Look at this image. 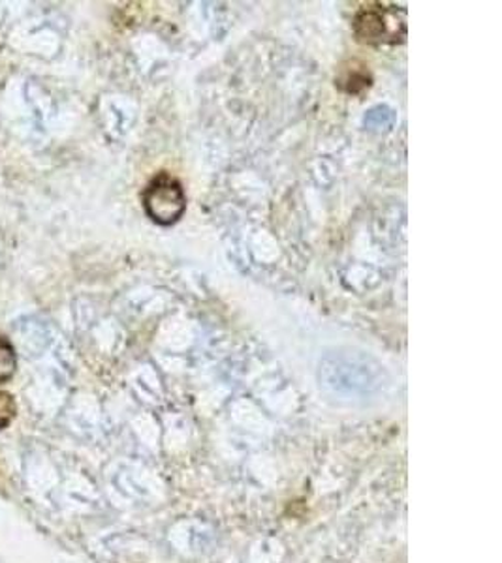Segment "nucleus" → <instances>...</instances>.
I'll list each match as a JSON object with an SVG mask.
<instances>
[{
	"label": "nucleus",
	"mask_w": 502,
	"mask_h": 563,
	"mask_svg": "<svg viewBox=\"0 0 502 563\" xmlns=\"http://www.w3.org/2000/svg\"><path fill=\"white\" fill-rule=\"evenodd\" d=\"M143 209L156 224H175L187 209L183 185L170 174L156 175L143 192Z\"/></svg>",
	"instance_id": "nucleus-1"
},
{
	"label": "nucleus",
	"mask_w": 502,
	"mask_h": 563,
	"mask_svg": "<svg viewBox=\"0 0 502 563\" xmlns=\"http://www.w3.org/2000/svg\"><path fill=\"white\" fill-rule=\"evenodd\" d=\"M405 10H397V7H373L361 8L354 20L356 36L365 44H395L405 38L406 23Z\"/></svg>",
	"instance_id": "nucleus-2"
},
{
	"label": "nucleus",
	"mask_w": 502,
	"mask_h": 563,
	"mask_svg": "<svg viewBox=\"0 0 502 563\" xmlns=\"http://www.w3.org/2000/svg\"><path fill=\"white\" fill-rule=\"evenodd\" d=\"M18 368V355L15 347L7 336H0V384H7L13 378Z\"/></svg>",
	"instance_id": "nucleus-3"
},
{
	"label": "nucleus",
	"mask_w": 502,
	"mask_h": 563,
	"mask_svg": "<svg viewBox=\"0 0 502 563\" xmlns=\"http://www.w3.org/2000/svg\"><path fill=\"white\" fill-rule=\"evenodd\" d=\"M18 416V406L12 395L7 390H0V430L8 429Z\"/></svg>",
	"instance_id": "nucleus-4"
}]
</instances>
